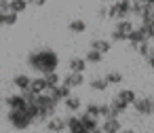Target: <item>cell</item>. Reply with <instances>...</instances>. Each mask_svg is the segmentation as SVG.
Segmentation results:
<instances>
[{
	"label": "cell",
	"mask_w": 154,
	"mask_h": 133,
	"mask_svg": "<svg viewBox=\"0 0 154 133\" xmlns=\"http://www.w3.org/2000/svg\"><path fill=\"white\" fill-rule=\"evenodd\" d=\"M28 66L30 70L38 72V74H49V72H55L57 66H59V55L53 51V49H36L28 55Z\"/></svg>",
	"instance_id": "6da1fadb"
},
{
	"label": "cell",
	"mask_w": 154,
	"mask_h": 133,
	"mask_svg": "<svg viewBox=\"0 0 154 133\" xmlns=\"http://www.w3.org/2000/svg\"><path fill=\"white\" fill-rule=\"evenodd\" d=\"M34 104H36V108H38V118H36V122H47L51 116L57 114V101H55L47 91L34 95Z\"/></svg>",
	"instance_id": "7a4b0ae2"
},
{
	"label": "cell",
	"mask_w": 154,
	"mask_h": 133,
	"mask_svg": "<svg viewBox=\"0 0 154 133\" xmlns=\"http://www.w3.org/2000/svg\"><path fill=\"white\" fill-rule=\"evenodd\" d=\"M7 120H9V125H11L13 129H17V131H26V129H30V125H34V122H32V118L28 116V112H26L23 108L9 110Z\"/></svg>",
	"instance_id": "3957f363"
},
{
	"label": "cell",
	"mask_w": 154,
	"mask_h": 133,
	"mask_svg": "<svg viewBox=\"0 0 154 133\" xmlns=\"http://www.w3.org/2000/svg\"><path fill=\"white\" fill-rule=\"evenodd\" d=\"M131 15V0H116V2H112L110 7H108V19H114V21H118V19H127Z\"/></svg>",
	"instance_id": "277c9868"
},
{
	"label": "cell",
	"mask_w": 154,
	"mask_h": 133,
	"mask_svg": "<svg viewBox=\"0 0 154 133\" xmlns=\"http://www.w3.org/2000/svg\"><path fill=\"white\" fill-rule=\"evenodd\" d=\"M131 106L141 116H152L154 114V99H150V97H135V101Z\"/></svg>",
	"instance_id": "5b68a950"
},
{
	"label": "cell",
	"mask_w": 154,
	"mask_h": 133,
	"mask_svg": "<svg viewBox=\"0 0 154 133\" xmlns=\"http://www.w3.org/2000/svg\"><path fill=\"white\" fill-rule=\"evenodd\" d=\"M47 93H49V95H51V97H53V99H55L57 104H59V101H63V99H66L68 95H72V89L59 82L57 87H51V89H47Z\"/></svg>",
	"instance_id": "8992f818"
},
{
	"label": "cell",
	"mask_w": 154,
	"mask_h": 133,
	"mask_svg": "<svg viewBox=\"0 0 154 133\" xmlns=\"http://www.w3.org/2000/svg\"><path fill=\"white\" fill-rule=\"evenodd\" d=\"M99 129H101L103 133H118L122 127H120V120H118L116 116H106V118H101Z\"/></svg>",
	"instance_id": "52a82bcc"
},
{
	"label": "cell",
	"mask_w": 154,
	"mask_h": 133,
	"mask_svg": "<svg viewBox=\"0 0 154 133\" xmlns=\"http://www.w3.org/2000/svg\"><path fill=\"white\" fill-rule=\"evenodd\" d=\"M47 131L49 133H63L66 131V118H61V116H51L49 120H47Z\"/></svg>",
	"instance_id": "ba28073f"
},
{
	"label": "cell",
	"mask_w": 154,
	"mask_h": 133,
	"mask_svg": "<svg viewBox=\"0 0 154 133\" xmlns=\"http://www.w3.org/2000/svg\"><path fill=\"white\" fill-rule=\"evenodd\" d=\"M61 85H66V87H70V89L82 87V85H85V74H80V72H70V74L61 80Z\"/></svg>",
	"instance_id": "9c48e42d"
},
{
	"label": "cell",
	"mask_w": 154,
	"mask_h": 133,
	"mask_svg": "<svg viewBox=\"0 0 154 133\" xmlns=\"http://www.w3.org/2000/svg\"><path fill=\"white\" fill-rule=\"evenodd\" d=\"M47 89H49V87H47L45 76H42V74H38L36 78H32V80H30V89H28V91H32L34 95H38V93H45Z\"/></svg>",
	"instance_id": "30bf717a"
},
{
	"label": "cell",
	"mask_w": 154,
	"mask_h": 133,
	"mask_svg": "<svg viewBox=\"0 0 154 133\" xmlns=\"http://www.w3.org/2000/svg\"><path fill=\"white\" fill-rule=\"evenodd\" d=\"M7 106H9V110H15V108H26V97H23V93L19 91V93L9 95V97H7Z\"/></svg>",
	"instance_id": "8fae6325"
},
{
	"label": "cell",
	"mask_w": 154,
	"mask_h": 133,
	"mask_svg": "<svg viewBox=\"0 0 154 133\" xmlns=\"http://www.w3.org/2000/svg\"><path fill=\"white\" fill-rule=\"evenodd\" d=\"M87 61H85V57H72L70 61H68V68H70V72H80V74H85V70H87Z\"/></svg>",
	"instance_id": "7c38bea8"
},
{
	"label": "cell",
	"mask_w": 154,
	"mask_h": 133,
	"mask_svg": "<svg viewBox=\"0 0 154 133\" xmlns=\"http://www.w3.org/2000/svg\"><path fill=\"white\" fill-rule=\"evenodd\" d=\"M78 118H80V125H82L87 131H93V129H97V127H99V118H95V116H89L87 112H85V114H80Z\"/></svg>",
	"instance_id": "4fadbf2b"
},
{
	"label": "cell",
	"mask_w": 154,
	"mask_h": 133,
	"mask_svg": "<svg viewBox=\"0 0 154 133\" xmlns=\"http://www.w3.org/2000/svg\"><path fill=\"white\" fill-rule=\"evenodd\" d=\"M91 49H95V51H99V53H110L112 42H110V40H103V38H93V40H91Z\"/></svg>",
	"instance_id": "5bb4252c"
},
{
	"label": "cell",
	"mask_w": 154,
	"mask_h": 133,
	"mask_svg": "<svg viewBox=\"0 0 154 133\" xmlns=\"http://www.w3.org/2000/svg\"><path fill=\"white\" fill-rule=\"evenodd\" d=\"M116 97H118L125 106H131V104L135 101V97H137V95H135V91H133V89H120V91L116 93Z\"/></svg>",
	"instance_id": "9a60e30c"
},
{
	"label": "cell",
	"mask_w": 154,
	"mask_h": 133,
	"mask_svg": "<svg viewBox=\"0 0 154 133\" xmlns=\"http://www.w3.org/2000/svg\"><path fill=\"white\" fill-rule=\"evenodd\" d=\"M63 106H66L70 112H78V110H80V106H82V101H80V97H78V95H68V97L63 99Z\"/></svg>",
	"instance_id": "2e32d148"
},
{
	"label": "cell",
	"mask_w": 154,
	"mask_h": 133,
	"mask_svg": "<svg viewBox=\"0 0 154 133\" xmlns=\"http://www.w3.org/2000/svg\"><path fill=\"white\" fill-rule=\"evenodd\" d=\"M68 30L72 34H85L87 32V23H85V19H72L68 23Z\"/></svg>",
	"instance_id": "e0dca14e"
},
{
	"label": "cell",
	"mask_w": 154,
	"mask_h": 133,
	"mask_svg": "<svg viewBox=\"0 0 154 133\" xmlns=\"http://www.w3.org/2000/svg\"><path fill=\"white\" fill-rule=\"evenodd\" d=\"M30 80H32V78H30L28 74H17V76L13 78V85H15L19 91H28V89H30Z\"/></svg>",
	"instance_id": "ac0fdd59"
},
{
	"label": "cell",
	"mask_w": 154,
	"mask_h": 133,
	"mask_svg": "<svg viewBox=\"0 0 154 133\" xmlns=\"http://www.w3.org/2000/svg\"><path fill=\"white\" fill-rule=\"evenodd\" d=\"M139 19H141V26L154 28V9L152 7H146V11L139 15Z\"/></svg>",
	"instance_id": "d6986e66"
},
{
	"label": "cell",
	"mask_w": 154,
	"mask_h": 133,
	"mask_svg": "<svg viewBox=\"0 0 154 133\" xmlns=\"http://www.w3.org/2000/svg\"><path fill=\"white\" fill-rule=\"evenodd\" d=\"M133 28H135V26L131 23V19H118L114 30H116V32H120V34H125V36H129V32H131Z\"/></svg>",
	"instance_id": "ffe728a7"
},
{
	"label": "cell",
	"mask_w": 154,
	"mask_h": 133,
	"mask_svg": "<svg viewBox=\"0 0 154 133\" xmlns=\"http://www.w3.org/2000/svg\"><path fill=\"white\" fill-rule=\"evenodd\" d=\"M28 9V0H9V11H13V13H23Z\"/></svg>",
	"instance_id": "44dd1931"
},
{
	"label": "cell",
	"mask_w": 154,
	"mask_h": 133,
	"mask_svg": "<svg viewBox=\"0 0 154 133\" xmlns=\"http://www.w3.org/2000/svg\"><path fill=\"white\" fill-rule=\"evenodd\" d=\"M101 59H103V53H99V51H95V49H89V53L85 55V61L91 63V66L101 63Z\"/></svg>",
	"instance_id": "7402d4cb"
},
{
	"label": "cell",
	"mask_w": 154,
	"mask_h": 133,
	"mask_svg": "<svg viewBox=\"0 0 154 133\" xmlns=\"http://www.w3.org/2000/svg\"><path fill=\"white\" fill-rule=\"evenodd\" d=\"M146 2H143V0H131V15L133 17H139L143 11H146Z\"/></svg>",
	"instance_id": "603a6c76"
},
{
	"label": "cell",
	"mask_w": 154,
	"mask_h": 133,
	"mask_svg": "<svg viewBox=\"0 0 154 133\" xmlns=\"http://www.w3.org/2000/svg\"><path fill=\"white\" fill-rule=\"evenodd\" d=\"M131 49H133V51H135L137 55L146 57V55L150 53V49H152V47H150V40H143V42H139V45H133Z\"/></svg>",
	"instance_id": "cb8c5ba5"
},
{
	"label": "cell",
	"mask_w": 154,
	"mask_h": 133,
	"mask_svg": "<svg viewBox=\"0 0 154 133\" xmlns=\"http://www.w3.org/2000/svg\"><path fill=\"white\" fill-rule=\"evenodd\" d=\"M106 82H108V85H120V82H122V74H120L118 70H110V72L106 74Z\"/></svg>",
	"instance_id": "d4e9b609"
},
{
	"label": "cell",
	"mask_w": 154,
	"mask_h": 133,
	"mask_svg": "<svg viewBox=\"0 0 154 133\" xmlns=\"http://www.w3.org/2000/svg\"><path fill=\"white\" fill-rule=\"evenodd\" d=\"M89 87H91L93 91H106L110 85L106 82V78H91V80H89Z\"/></svg>",
	"instance_id": "484cf974"
},
{
	"label": "cell",
	"mask_w": 154,
	"mask_h": 133,
	"mask_svg": "<svg viewBox=\"0 0 154 133\" xmlns=\"http://www.w3.org/2000/svg\"><path fill=\"white\" fill-rule=\"evenodd\" d=\"M45 76V80H47V87L51 89V87H57L59 82H61V78H59V74H57V70L55 72H49V74H42Z\"/></svg>",
	"instance_id": "4316f807"
},
{
	"label": "cell",
	"mask_w": 154,
	"mask_h": 133,
	"mask_svg": "<svg viewBox=\"0 0 154 133\" xmlns=\"http://www.w3.org/2000/svg\"><path fill=\"white\" fill-rule=\"evenodd\" d=\"M85 112L89 114V116H95V118H99V104H87V108H85Z\"/></svg>",
	"instance_id": "83f0119b"
},
{
	"label": "cell",
	"mask_w": 154,
	"mask_h": 133,
	"mask_svg": "<svg viewBox=\"0 0 154 133\" xmlns=\"http://www.w3.org/2000/svg\"><path fill=\"white\" fill-rule=\"evenodd\" d=\"M15 23H17V13H13V11L5 13V26H15Z\"/></svg>",
	"instance_id": "f1b7e54d"
},
{
	"label": "cell",
	"mask_w": 154,
	"mask_h": 133,
	"mask_svg": "<svg viewBox=\"0 0 154 133\" xmlns=\"http://www.w3.org/2000/svg\"><path fill=\"white\" fill-rule=\"evenodd\" d=\"M125 40H127L125 34H120V32H116V30L112 32V40H110V42H125Z\"/></svg>",
	"instance_id": "f546056e"
},
{
	"label": "cell",
	"mask_w": 154,
	"mask_h": 133,
	"mask_svg": "<svg viewBox=\"0 0 154 133\" xmlns=\"http://www.w3.org/2000/svg\"><path fill=\"white\" fill-rule=\"evenodd\" d=\"M108 112H110V104H108V101H106V104H99V118H106Z\"/></svg>",
	"instance_id": "4dcf8cb0"
},
{
	"label": "cell",
	"mask_w": 154,
	"mask_h": 133,
	"mask_svg": "<svg viewBox=\"0 0 154 133\" xmlns=\"http://www.w3.org/2000/svg\"><path fill=\"white\" fill-rule=\"evenodd\" d=\"M0 13H9V0H0Z\"/></svg>",
	"instance_id": "1f68e13d"
},
{
	"label": "cell",
	"mask_w": 154,
	"mask_h": 133,
	"mask_svg": "<svg viewBox=\"0 0 154 133\" xmlns=\"http://www.w3.org/2000/svg\"><path fill=\"white\" fill-rule=\"evenodd\" d=\"M28 5H34V7H45L47 0H28Z\"/></svg>",
	"instance_id": "d6a6232c"
},
{
	"label": "cell",
	"mask_w": 154,
	"mask_h": 133,
	"mask_svg": "<svg viewBox=\"0 0 154 133\" xmlns=\"http://www.w3.org/2000/svg\"><path fill=\"white\" fill-rule=\"evenodd\" d=\"M106 15H108V7H101V9L97 11V17H99V19H106Z\"/></svg>",
	"instance_id": "836d02e7"
},
{
	"label": "cell",
	"mask_w": 154,
	"mask_h": 133,
	"mask_svg": "<svg viewBox=\"0 0 154 133\" xmlns=\"http://www.w3.org/2000/svg\"><path fill=\"white\" fill-rule=\"evenodd\" d=\"M5 26V13H0V28Z\"/></svg>",
	"instance_id": "e575fe53"
},
{
	"label": "cell",
	"mask_w": 154,
	"mask_h": 133,
	"mask_svg": "<svg viewBox=\"0 0 154 133\" xmlns=\"http://www.w3.org/2000/svg\"><path fill=\"white\" fill-rule=\"evenodd\" d=\"M143 2H146L148 7H152V9H154V0H143Z\"/></svg>",
	"instance_id": "d590c367"
},
{
	"label": "cell",
	"mask_w": 154,
	"mask_h": 133,
	"mask_svg": "<svg viewBox=\"0 0 154 133\" xmlns=\"http://www.w3.org/2000/svg\"><path fill=\"white\" fill-rule=\"evenodd\" d=\"M72 133H89L87 129H78V131H72Z\"/></svg>",
	"instance_id": "8d00e7d4"
},
{
	"label": "cell",
	"mask_w": 154,
	"mask_h": 133,
	"mask_svg": "<svg viewBox=\"0 0 154 133\" xmlns=\"http://www.w3.org/2000/svg\"><path fill=\"white\" fill-rule=\"evenodd\" d=\"M118 133H135V131H131V129H125V131H122V129H120Z\"/></svg>",
	"instance_id": "74e56055"
},
{
	"label": "cell",
	"mask_w": 154,
	"mask_h": 133,
	"mask_svg": "<svg viewBox=\"0 0 154 133\" xmlns=\"http://www.w3.org/2000/svg\"><path fill=\"white\" fill-rule=\"evenodd\" d=\"M89 133H103V131H101V129L97 127V129H93V131H89Z\"/></svg>",
	"instance_id": "f35d334b"
},
{
	"label": "cell",
	"mask_w": 154,
	"mask_h": 133,
	"mask_svg": "<svg viewBox=\"0 0 154 133\" xmlns=\"http://www.w3.org/2000/svg\"><path fill=\"white\" fill-rule=\"evenodd\" d=\"M0 104H2V95H0Z\"/></svg>",
	"instance_id": "ab89813d"
},
{
	"label": "cell",
	"mask_w": 154,
	"mask_h": 133,
	"mask_svg": "<svg viewBox=\"0 0 154 133\" xmlns=\"http://www.w3.org/2000/svg\"><path fill=\"white\" fill-rule=\"evenodd\" d=\"M152 40H154V34H152Z\"/></svg>",
	"instance_id": "60d3db41"
}]
</instances>
